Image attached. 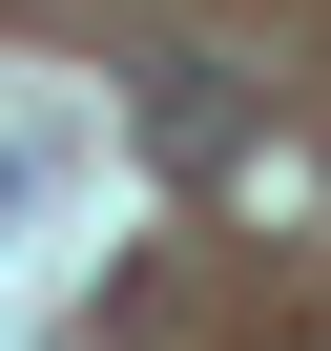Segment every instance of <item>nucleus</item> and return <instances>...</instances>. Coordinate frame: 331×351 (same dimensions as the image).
I'll use <instances>...</instances> for the list:
<instances>
[{"mask_svg": "<svg viewBox=\"0 0 331 351\" xmlns=\"http://www.w3.org/2000/svg\"><path fill=\"white\" fill-rule=\"evenodd\" d=\"M145 165H187V186H207V165H249V62L166 42V62H145Z\"/></svg>", "mask_w": 331, "mask_h": 351, "instance_id": "1", "label": "nucleus"}]
</instances>
